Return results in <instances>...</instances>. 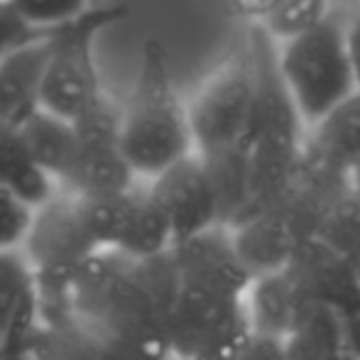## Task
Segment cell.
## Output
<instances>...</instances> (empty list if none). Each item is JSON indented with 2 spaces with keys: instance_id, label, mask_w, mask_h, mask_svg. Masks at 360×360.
Segmentation results:
<instances>
[{
  "instance_id": "6da1fadb",
  "label": "cell",
  "mask_w": 360,
  "mask_h": 360,
  "mask_svg": "<svg viewBox=\"0 0 360 360\" xmlns=\"http://www.w3.org/2000/svg\"><path fill=\"white\" fill-rule=\"evenodd\" d=\"M248 47L255 69V108L248 143L250 204L243 221L277 206L289 194L297 181L309 135L277 67V44L262 27L250 25Z\"/></svg>"
},
{
  "instance_id": "7a4b0ae2",
  "label": "cell",
  "mask_w": 360,
  "mask_h": 360,
  "mask_svg": "<svg viewBox=\"0 0 360 360\" xmlns=\"http://www.w3.org/2000/svg\"><path fill=\"white\" fill-rule=\"evenodd\" d=\"M120 152L140 181L157 179L176 162L194 155L189 103L181 101L167 49L155 37L143 44L133 96L123 108Z\"/></svg>"
},
{
  "instance_id": "3957f363",
  "label": "cell",
  "mask_w": 360,
  "mask_h": 360,
  "mask_svg": "<svg viewBox=\"0 0 360 360\" xmlns=\"http://www.w3.org/2000/svg\"><path fill=\"white\" fill-rule=\"evenodd\" d=\"M277 67L307 128H314L358 91L346 30L333 18L309 34L277 44Z\"/></svg>"
},
{
  "instance_id": "277c9868",
  "label": "cell",
  "mask_w": 360,
  "mask_h": 360,
  "mask_svg": "<svg viewBox=\"0 0 360 360\" xmlns=\"http://www.w3.org/2000/svg\"><path fill=\"white\" fill-rule=\"evenodd\" d=\"M252 108H255V69L248 42L231 54L201 84L189 103L194 152L204 160L248 152Z\"/></svg>"
},
{
  "instance_id": "5b68a950",
  "label": "cell",
  "mask_w": 360,
  "mask_h": 360,
  "mask_svg": "<svg viewBox=\"0 0 360 360\" xmlns=\"http://www.w3.org/2000/svg\"><path fill=\"white\" fill-rule=\"evenodd\" d=\"M128 5H96L91 13L52 34L42 84V110L74 120L105 94L96 64V39L128 18Z\"/></svg>"
},
{
  "instance_id": "8992f818",
  "label": "cell",
  "mask_w": 360,
  "mask_h": 360,
  "mask_svg": "<svg viewBox=\"0 0 360 360\" xmlns=\"http://www.w3.org/2000/svg\"><path fill=\"white\" fill-rule=\"evenodd\" d=\"M22 252L37 275L72 272L98 252L74 194L59 189L47 204L34 209Z\"/></svg>"
},
{
  "instance_id": "52a82bcc",
  "label": "cell",
  "mask_w": 360,
  "mask_h": 360,
  "mask_svg": "<svg viewBox=\"0 0 360 360\" xmlns=\"http://www.w3.org/2000/svg\"><path fill=\"white\" fill-rule=\"evenodd\" d=\"M147 184L169 221L174 240H186L221 226V206L214 181L196 152Z\"/></svg>"
},
{
  "instance_id": "ba28073f",
  "label": "cell",
  "mask_w": 360,
  "mask_h": 360,
  "mask_svg": "<svg viewBox=\"0 0 360 360\" xmlns=\"http://www.w3.org/2000/svg\"><path fill=\"white\" fill-rule=\"evenodd\" d=\"M181 285L204 287L226 297L245 299L255 280L243 265L231 228L216 226L186 240H176L169 250Z\"/></svg>"
},
{
  "instance_id": "9c48e42d",
  "label": "cell",
  "mask_w": 360,
  "mask_h": 360,
  "mask_svg": "<svg viewBox=\"0 0 360 360\" xmlns=\"http://www.w3.org/2000/svg\"><path fill=\"white\" fill-rule=\"evenodd\" d=\"M248 316L245 299L204 287L181 285L169 314V351L174 360H191L214 338Z\"/></svg>"
},
{
  "instance_id": "30bf717a",
  "label": "cell",
  "mask_w": 360,
  "mask_h": 360,
  "mask_svg": "<svg viewBox=\"0 0 360 360\" xmlns=\"http://www.w3.org/2000/svg\"><path fill=\"white\" fill-rule=\"evenodd\" d=\"M319 304L292 267L257 277L245 294L250 328L262 336L287 341Z\"/></svg>"
},
{
  "instance_id": "8fae6325",
  "label": "cell",
  "mask_w": 360,
  "mask_h": 360,
  "mask_svg": "<svg viewBox=\"0 0 360 360\" xmlns=\"http://www.w3.org/2000/svg\"><path fill=\"white\" fill-rule=\"evenodd\" d=\"M52 37L0 59V125L20 130L42 110V84Z\"/></svg>"
},
{
  "instance_id": "7c38bea8",
  "label": "cell",
  "mask_w": 360,
  "mask_h": 360,
  "mask_svg": "<svg viewBox=\"0 0 360 360\" xmlns=\"http://www.w3.org/2000/svg\"><path fill=\"white\" fill-rule=\"evenodd\" d=\"M39 323L37 272L22 250L0 252V348L30 341Z\"/></svg>"
},
{
  "instance_id": "4fadbf2b",
  "label": "cell",
  "mask_w": 360,
  "mask_h": 360,
  "mask_svg": "<svg viewBox=\"0 0 360 360\" xmlns=\"http://www.w3.org/2000/svg\"><path fill=\"white\" fill-rule=\"evenodd\" d=\"M289 267L297 272L319 307L336 309L341 314L360 294V280L353 267L319 238L307 243Z\"/></svg>"
},
{
  "instance_id": "5bb4252c",
  "label": "cell",
  "mask_w": 360,
  "mask_h": 360,
  "mask_svg": "<svg viewBox=\"0 0 360 360\" xmlns=\"http://www.w3.org/2000/svg\"><path fill=\"white\" fill-rule=\"evenodd\" d=\"M20 135H22V143L27 145L32 160L62 189L72 176L81 155V145L72 120L59 118L47 110H37L20 128Z\"/></svg>"
},
{
  "instance_id": "9a60e30c",
  "label": "cell",
  "mask_w": 360,
  "mask_h": 360,
  "mask_svg": "<svg viewBox=\"0 0 360 360\" xmlns=\"http://www.w3.org/2000/svg\"><path fill=\"white\" fill-rule=\"evenodd\" d=\"M307 155L343 174H351L360 160V91L309 128Z\"/></svg>"
},
{
  "instance_id": "2e32d148",
  "label": "cell",
  "mask_w": 360,
  "mask_h": 360,
  "mask_svg": "<svg viewBox=\"0 0 360 360\" xmlns=\"http://www.w3.org/2000/svg\"><path fill=\"white\" fill-rule=\"evenodd\" d=\"M0 189L15 194L32 209L47 204L59 191V186L32 160L20 130L5 125H0Z\"/></svg>"
},
{
  "instance_id": "e0dca14e",
  "label": "cell",
  "mask_w": 360,
  "mask_h": 360,
  "mask_svg": "<svg viewBox=\"0 0 360 360\" xmlns=\"http://www.w3.org/2000/svg\"><path fill=\"white\" fill-rule=\"evenodd\" d=\"M140 184L120 147L81 150L69 181L62 186L74 196H115L128 194Z\"/></svg>"
},
{
  "instance_id": "ac0fdd59",
  "label": "cell",
  "mask_w": 360,
  "mask_h": 360,
  "mask_svg": "<svg viewBox=\"0 0 360 360\" xmlns=\"http://www.w3.org/2000/svg\"><path fill=\"white\" fill-rule=\"evenodd\" d=\"M174 233L165 211L155 201L147 181H140L133 191V214L118 252L133 260H155L174 248Z\"/></svg>"
},
{
  "instance_id": "d6986e66",
  "label": "cell",
  "mask_w": 360,
  "mask_h": 360,
  "mask_svg": "<svg viewBox=\"0 0 360 360\" xmlns=\"http://www.w3.org/2000/svg\"><path fill=\"white\" fill-rule=\"evenodd\" d=\"M287 360H356L336 309L316 307L287 338Z\"/></svg>"
},
{
  "instance_id": "ffe728a7",
  "label": "cell",
  "mask_w": 360,
  "mask_h": 360,
  "mask_svg": "<svg viewBox=\"0 0 360 360\" xmlns=\"http://www.w3.org/2000/svg\"><path fill=\"white\" fill-rule=\"evenodd\" d=\"M32 360H98V346L91 331L74 319H42L30 341Z\"/></svg>"
},
{
  "instance_id": "44dd1931",
  "label": "cell",
  "mask_w": 360,
  "mask_h": 360,
  "mask_svg": "<svg viewBox=\"0 0 360 360\" xmlns=\"http://www.w3.org/2000/svg\"><path fill=\"white\" fill-rule=\"evenodd\" d=\"M135 191V189H133ZM133 191L115 196H76L81 218L98 250H118L133 214Z\"/></svg>"
},
{
  "instance_id": "7402d4cb",
  "label": "cell",
  "mask_w": 360,
  "mask_h": 360,
  "mask_svg": "<svg viewBox=\"0 0 360 360\" xmlns=\"http://www.w3.org/2000/svg\"><path fill=\"white\" fill-rule=\"evenodd\" d=\"M316 238L336 250L360 280V199L353 191H348L331 206Z\"/></svg>"
},
{
  "instance_id": "603a6c76",
  "label": "cell",
  "mask_w": 360,
  "mask_h": 360,
  "mask_svg": "<svg viewBox=\"0 0 360 360\" xmlns=\"http://www.w3.org/2000/svg\"><path fill=\"white\" fill-rule=\"evenodd\" d=\"M328 10L331 0H282L257 27L265 30L275 44H285L331 20Z\"/></svg>"
},
{
  "instance_id": "cb8c5ba5",
  "label": "cell",
  "mask_w": 360,
  "mask_h": 360,
  "mask_svg": "<svg viewBox=\"0 0 360 360\" xmlns=\"http://www.w3.org/2000/svg\"><path fill=\"white\" fill-rule=\"evenodd\" d=\"M81 150H110L120 147L123 133V108L103 94L84 115L74 120Z\"/></svg>"
},
{
  "instance_id": "d4e9b609",
  "label": "cell",
  "mask_w": 360,
  "mask_h": 360,
  "mask_svg": "<svg viewBox=\"0 0 360 360\" xmlns=\"http://www.w3.org/2000/svg\"><path fill=\"white\" fill-rule=\"evenodd\" d=\"M30 25L57 32L96 8L94 0H8Z\"/></svg>"
},
{
  "instance_id": "484cf974",
  "label": "cell",
  "mask_w": 360,
  "mask_h": 360,
  "mask_svg": "<svg viewBox=\"0 0 360 360\" xmlns=\"http://www.w3.org/2000/svg\"><path fill=\"white\" fill-rule=\"evenodd\" d=\"M32 218V206H27L10 191L0 189V252L22 250Z\"/></svg>"
},
{
  "instance_id": "4316f807",
  "label": "cell",
  "mask_w": 360,
  "mask_h": 360,
  "mask_svg": "<svg viewBox=\"0 0 360 360\" xmlns=\"http://www.w3.org/2000/svg\"><path fill=\"white\" fill-rule=\"evenodd\" d=\"M54 32H44L30 25L8 0H0V59L18 52L22 47L39 42V39L52 37Z\"/></svg>"
},
{
  "instance_id": "83f0119b",
  "label": "cell",
  "mask_w": 360,
  "mask_h": 360,
  "mask_svg": "<svg viewBox=\"0 0 360 360\" xmlns=\"http://www.w3.org/2000/svg\"><path fill=\"white\" fill-rule=\"evenodd\" d=\"M238 360H287V341L252 331Z\"/></svg>"
},
{
  "instance_id": "f1b7e54d",
  "label": "cell",
  "mask_w": 360,
  "mask_h": 360,
  "mask_svg": "<svg viewBox=\"0 0 360 360\" xmlns=\"http://www.w3.org/2000/svg\"><path fill=\"white\" fill-rule=\"evenodd\" d=\"M343 331H346V341L351 348V356L360 360V294L341 311Z\"/></svg>"
},
{
  "instance_id": "f546056e",
  "label": "cell",
  "mask_w": 360,
  "mask_h": 360,
  "mask_svg": "<svg viewBox=\"0 0 360 360\" xmlns=\"http://www.w3.org/2000/svg\"><path fill=\"white\" fill-rule=\"evenodd\" d=\"M282 0H236L238 10L250 20V25H260Z\"/></svg>"
},
{
  "instance_id": "4dcf8cb0",
  "label": "cell",
  "mask_w": 360,
  "mask_h": 360,
  "mask_svg": "<svg viewBox=\"0 0 360 360\" xmlns=\"http://www.w3.org/2000/svg\"><path fill=\"white\" fill-rule=\"evenodd\" d=\"M346 44L348 57H351L353 79H356V89L360 91V15L346 27Z\"/></svg>"
},
{
  "instance_id": "1f68e13d",
  "label": "cell",
  "mask_w": 360,
  "mask_h": 360,
  "mask_svg": "<svg viewBox=\"0 0 360 360\" xmlns=\"http://www.w3.org/2000/svg\"><path fill=\"white\" fill-rule=\"evenodd\" d=\"M348 181H351V191L360 199V160L356 162V167L351 169V174H348Z\"/></svg>"
}]
</instances>
